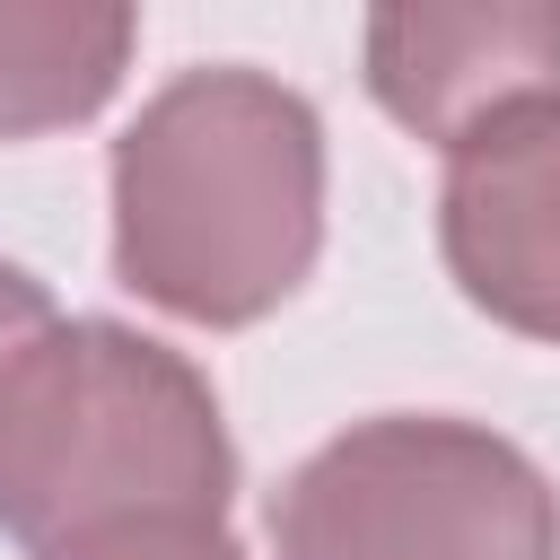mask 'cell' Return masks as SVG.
<instances>
[{
  "mask_svg": "<svg viewBox=\"0 0 560 560\" xmlns=\"http://www.w3.org/2000/svg\"><path fill=\"white\" fill-rule=\"evenodd\" d=\"M324 245V122L262 70H184L114 140V271L149 306L262 324Z\"/></svg>",
  "mask_w": 560,
  "mask_h": 560,
  "instance_id": "obj_1",
  "label": "cell"
},
{
  "mask_svg": "<svg viewBox=\"0 0 560 560\" xmlns=\"http://www.w3.org/2000/svg\"><path fill=\"white\" fill-rule=\"evenodd\" d=\"M228 490L236 446L184 350L61 306L0 341V534L35 560L140 516H228Z\"/></svg>",
  "mask_w": 560,
  "mask_h": 560,
  "instance_id": "obj_2",
  "label": "cell"
},
{
  "mask_svg": "<svg viewBox=\"0 0 560 560\" xmlns=\"http://www.w3.org/2000/svg\"><path fill=\"white\" fill-rule=\"evenodd\" d=\"M280 560H560V499L525 446L446 411H385L315 446L271 499Z\"/></svg>",
  "mask_w": 560,
  "mask_h": 560,
  "instance_id": "obj_3",
  "label": "cell"
},
{
  "mask_svg": "<svg viewBox=\"0 0 560 560\" xmlns=\"http://www.w3.org/2000/svg\"><path fill=\"white\" fill-rule=\"evenodd\" d=\"M368 88L376 105L438 140L446 158L516 114L560 105V9H376L368 18Z\"/></svg>",
  "mask_w": 560,
  "mask_h": 560,
  "instance_id": "obj_4",
  "label": "cell"
},
{
  "mask_svg": "<svg viewBox=\"0 0 560 560\" xmlns=\"http://www.w3.org/2000/svg\"><path fill=\"white\" fill-rule=\"evenodd\" d=\"M438 245L490 324L560 341V105L516 114L446 158Z\"/></svg>",
  "mask_w": 560,
  "mask_h": 560,
  "instance_id": "obj_5",
  "label": "cell"
},
{
  "mask_svg": "<svg viewBox=\"0 0 560 560\" xmlns=\"http://www.w3.org/2000/svg\"><path fill=\"white\" fill-rule=\"evenodd\" d=\"M140 18L131 9H79V0H0V140L88 122L131 61Z\"/></svg>",
  "mask_w": 560,
  "mask_h": 560,
  "instance_id": "obj_6",
  "label": "cell"
},
{
  "mask_svg": "<svg viewBox=\"0 0 560 560\" xmlns=\"http://www.w3.org/2000/svg\"><path fill=\"white\" fill-rule=\"evenodd\" d=\"M44 560H245L236 534L219 516H140V525H105V534H79Z\"/></svg>",
  "mask_w": 560,
  "mask_h": 560,
  "instance_id": "obj_7",
  "label": "cell"
},
{
  "mask_svg": "<svg viewBox=\"0 0 560 560\" xmlns=\"http://www.w3.org/2000/svg\"><path fill=\"white\" fill-rule=\"evenodd\" d=\"M44 306H52V298H44V280H26L18 262H0V341H9L18 324H35Z\"/></svg>",
  "mask_w": 560,
  "mask_h": 560,
  "instance_id": "obj_8",
  "label": "cell"
}]
</instances>
